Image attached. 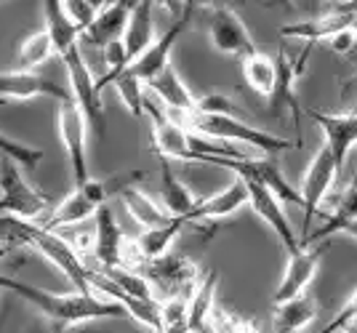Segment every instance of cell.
Returning <instances> with one entry per match:
<instances>
[{
    "instance_id": "obj_1",
    "label": "cell",
    "mask_w": 357,
    "mask_h": 333,
    "mask_svg": "<svg viewBox=\"0 0 357 333\" xmlns=\"http://www.w3.org/2000/svg\"><path fill=\"white\" fill-rule=\"evenodd\" d=\"M0 288L24 299L32 309H38L59 328H70V325H80V323H91V320L126 318L120 304L99 299L93 293H77V291L75 293H51L38 286H30V283L14 280L8 274H0Z\"/></svg>"
},
{
    "instance_id": "obj_2",
    "label": "cell",
    "mask_w": 357,
    "mask_h": 333,
    "mask_svg": "<svg viewBox=\"0 0 357 333\" xmlns=\"http://www.w3.org/2000/svg\"><path fill=\"white\" fill-rule=\"evenodd\" d=\"M178 123H181L190 134L211 139V141H224V144H229V141H243V144H251L261 157H272V155H280V152L296 147V141L278 137V134H269V131H261V128H253V125H248V123L235 118V115L190 112V115H184Z\"/></svg>"
},
{
    "instance_id": "obj_3",
    "label": "cell",
    "mask_w": 357,
    "mask_h": 333,
    "mask_svg": "<svg viewBox=\"0 0 357 333\" xmlns=\"http://www.w3.org/2000/svg\"><path fill=\"white\" fill-rule=\"evenodd\" d=\"M139 176L142 173H136V171L134 173H112L107 179H89L86 184L75 187L59 206H54V213L48 216L43 229L61 232V229H73L77 224H83L89 216H93L102 206H107L109 197L120 195L126 187L139 182Z\"/></svg>"
},
{
    "instance_id": "obj_4",
    "label": "cell",
    "mask_w": 357,
    "mask_h": 333,
    "mask_svg": "<svg viewBox=\"0 0 357 333\" xmlns=\"http://www.w3.org/2000/svg\"><path fill=\"white\" fill-rule=\"evenodd\" d=\"M54 213L51 197L38 192L22 173L14 160L3 157L0 163V216H11L19 222H30L43 227Z\"/></svg>"
},
{
    "instance_id": "obj_5",
    "label": "cell",
    "mask_w": 357,
    "mask_h": 333,
    "mask_svg": "<svg viewBox=\"0 0 357 333\" xmlns=\"http://www.w3.org/2000/svg\"><path fill=\"white\" fill-rule=\"evenodd\" d=\"M61 61H64V70L70 77V96L77 104V109L83 112L86 125L96 137H105V102H102V93L96 88V77L91 72L80 46L61 54Z\"/></svg>"
},
{
    "instance_id": "obj_6",
    "label": "cell",
    "mask_w": 357,
    "mask_h": 333,
    "mask_svg": "<svg viewBox=\"0 0 357 333\" xmlns=\"http://www.w3.org/2000/svg\"><path fill=\"white\" fill-rule=\"evenodd\" d=\"M24 238H27V245H30V248H35L40 256L48 258V261L73 283L77 293H91L89 280H86L91 264L75 254L73 245L64 240L59 232H48V229L38 227V224L24 222Z\"/></svg>"
},
{
    "instance_id": "obj_7",
    "label": "cell",
    "mask_w": 357,
    "mask_h": 333,
    "mask_svg": "<svg viewBox=\"0 0 357 333\" xmlns=\"http://www.w3.org/2000/svg\"><path fill=\"white\" fill-rule=\"evenodd\" d=\"M307 54L310 51H304L294 61L285 51H278V56H275V86H272V93L267 99L275 118H283V112H291L294 131H296V147L301 144V107H298L296 99V80L301 75V67L307 64Z\"/></svg>"
},
{
    "instance_id": "obj_8",
    "label": "cell",
    "mask_w": 357,
    "mask_h": 333,
    "mask_svg": "<svg viewBox=\"0 0 357 333\" xmlns=\"http://www.w3.org/2000/svg\"><path fill=\"white\" fill-rule=\"evenodd\" d=\"M235 176L245 184L248 206L253 208V213H256L259 219H264V224L272 227V232L280 238L283 248L291 254V256L298 254L301 245H298V238L294 235V227H291V222H288V216H285V211H283V203L272 195V189H269L264 182L253 179V176H248V173H235Z\"/></svg>"
},
{
    "instance_id": "obj_9",
    "label": "cell",
    "mask_w": 357,
    "mask_h": 333,
    "mask_svg": "<svg viewBox=\"0 0 357 333\" xmlns=\"http://www.w3.org/2000/svg\"><path fill=\"white\" fill-rule=\"evenodd\" d=\"M56 128H59L61 144L67 152V160L73 168L75 187L89 182V155H86V137H89V125L83 112L77 109V104L70 99L59 102V118H56Z\"/></svg>"
},
{
    "instance_id": "obj_10",
    "label": "cell",
    "mask_w": 357,
    "mask_h": 333,
    "mask_svg": "<svg viewBox=\"0 0 357 333\" xmlns=\"http://www.w3.org/2000/svg\"><path fill=\"white\" fill-rule=\"evenodd\" d=\"M192 6V3H190ZM187 6V11L181 14V19L178 22H174L168 30L160 35V38H155V43L139 56V59H134L128 67H123L120 72H105V75L99 77H112V75H126L131 77V80H136V83H142V86H147L152 77L158 75L160 70H165L168 64H171V51H174V46H176L178 35H181V30L187 27V22H190V8Z\"/></svg>"
},
{
    "instance_id": "obj_11",
    "label": "cell",
    "mask_w": 357,
    "mask_h": 333,
    "mask_svg": "<svg viewBox=\"0 0 357 333\" xmlns=\"http://www.w3.org/2000/svg\"><path fill=\"white\" fill-rule=\"evenodd\" d=\"M208 38L211 46L216 48L219 54L227 56H251L256 54L251 35L245 30V22L238 16V11H232L229 6H211L208 11Z\"/></svg>"
},
{
    "instance_id": "obj_12",
    "label": "cell",
    "mask_w": 357,
    "mask_h": 333,
    "mask_svg": "<svg viewBox=\"0 0 357 333\" xmlns=\"http://www.w3.org/2000/svg\"><path fill=\"white\" fill-rule=\"evenodd\" d=\"M339 176H342V173H339V168L333 163L328 147L323 144L320 150L314 152L312 163H310L307 173H304L301 189H298V195H301V208H304V235L298 238V242L310 235V224H312L314 213H317L323 197L328 195V189L333 187V182H336Z\"/></svg>"
},
{
    "instance_id": "obj_13",
    "label": "cell",
    "mask_w": 357,
    "mask_h": 333,
    "mask_svg": "<svg viewBox=\"0 0 357 333\" xmlns=\"http://www.w3.org/2000/svg\"><path fill=\"white\" fill-rule=\"evenodd\" d=\"M323 254H326V245H317V248L310 245V248H301L298 254H294V256L288 258L283 280L278 283L275 293H272V304H275V307L294 302V299L307 293V288H310L314 272H317V267H320Z\"/></svg>"
},
{
    "instance_id": "obj_14",
    "label": "cell",
    "mask_w": 357,
    "mask_h": 333,
    "mask_svg": "<svg viewBox=\"0 0 357 333\" xmlns=\"http://www.w3.org/2000/svg\"><path fill=\"white\" fill-rule=\"evenodd\" d=\"M144 109L152 121V147L158 152V157L190 160V131L174 118H168L147 93H144Z\"/></svg>"
},
{
    "instance_id": "obj_15",
    "label": "cell",
    "mask_w": 357,
    "mask_h": 333,
    "mask_svg": "<svg viewBox=\"0 0 357 333\" xmlns=\"http://www.w3.org/2000/svg\"><path fill=\"white\" fill-rule=\"evenodd\" d=\"M323 134H326V147L333 157V163L339 168V173L344 171V163L349 157V150L357 144V112H342V115H333V112H320L312 109L310 112Z\"/></svg>"
},
{
    "instance_id": "obj_16",
    "label": "cell",
    "mask_w": 357,
    "mask_h": 333,
    "mask_svg": "<svg viewBox=\"0 0 357 333\" xmlns=\"http://www.w3.org/2000/svg\"><path fill=\"white\" fill-rule=\"evenodd\" d=\"M357 14V3H339L331 14L320 16V19H310V22H298V24H288L280 30L283 38H296V40H307V43H317V40H331L333 35L349 30L352 19Z\"/></svg>"
},
{
    "instance_id": "obj_17",
    "label": "cell",
    "mask_w": 357,
    "mask_h": 333,
    "mask_svg": "<svg viewBox=\"0 0 357 333\" xmlns=\"http://www.w3.org/2000/svg\"><path fill=\"white\" fill-rule=\"evenodd\" d=\"M35 96H48L56 104L70 99V91L61 88L59 83L48 80V77L38 75V72H0V99H16V102H27Z\"/></svg>"
},
{
    "instance_id": "obj_18",
    "label": "cell",
    "mask_w": 357,
    "mask_h": 333,
    "mask_svg": "<svg viewBox=\"0 0 357 333\" xmlns=\"http://www.w3.org/2000/svg\"><path fill=\"white\" fill-rule=\"evenodd\" d=\"M96 216V232H93V256L99 261L96 270H120L123 267V245L126 235L120 229L115 213L102 206Z\"/></svg>"
},
{
    "instance_id": "obj_19",
    "label": "cell",
    "mask_w": 357,
    "mask_h": 333,
    "mask_svg": "<svg viewBox=\"0 0 357 333\" xmlns=\"http://www.w3.org/2000/svg\"><path fill=\"white\" fill-rule=\"evenodd\" d=\"M243 206H248V192H245V184L235 176L222 192L206 197V200H197V206H195L192 211L187 213V216H178V219L184 224L206 222V219H227V216L238 213Z\"/></svg>"
},
{
    "instance_id": "obj_20",
    "label": "cell",
    "mask_w": 357,
    "mask_h": 333,
    "mask_svg": "<svg viewBox=\"0 0 357 333\" xmlns=\"http://www.w3.org/2000/svg\"><path fill=\"white\" fill-rule=\"evenodd\" d=\"M147 88L155 93L160 102H163L165 109H168L165 115H168V118H174L176 123L195 109L192 91L184 86V80L178 77V72L174 70V64H168L165 70H160L158 75L152 77V80L147 83Z\"/></svg>"
},
{
    "instance_id": "obj_21",
    "label": "cell",
    "mask_w": 357,
    "mask_h": 333,
    "mask_svg": "<svg viewBox=\"0 0 357 333\" xmlns=\"http://www.w3.org/2000/svg\"><path fill=\"white\" fill-rule=\"evenodd\" d=\"M152 283H160L163 288H197V277L200 270L192 258H181L174 254H163V256L152 258L142 267V272Z\"/></svg>"
},
{
    "instance_id": "obj_22",
    "label": "cell",
    "mask_w": 357,
    "mask_h": 333,
    "mask_svg": "<svg viewBox=\"0 0 357 333\" xmlns=\"http://www.w3.org/2000/svg\"><path fill=\"white\" fill-rule=\"evenodd\" d=\"M131 6L134 3H105V8L93 19V24L80 35L83 46L105 51L109 43L120 40L126 32V24H128V16H131Z\"/></svg>"
},
{
    "instance_id": "obj_23",
    "label": "cell",
    "mask_w": 357,
    "mask_h": 333,
    "mask_svg": "<svg viewBox=\"0 0 357 333\" xmlns=\"http://www.w3.org/2000/svg\"><path fill=\"white\" fill-rule=\"evenodd\" d=\"M152 0H142L131 6V16L123 32V51H126V67L134 59H139L152 43H155V19H152Z\"/></svg>"
},
{
    "instance_id": "obj_24",
    "label": "cell",
    "mask_w": 357,
    "mask_h": 333,
    "mask_svg": "<svg viewBox=\"0 0 357 333\" xmlns=\"http://www.w3.org/2000/svg\"><path fill=\"white\" fill-rule=\"evenodd\" d=\"M118 197H120V203L126 206V211L131 213V219H134L136 224H142L144 229L163 227V224L171 222V216H168V211H165L163 206H158L152 197L144 195L136 184L126 187Z\"/></svg>"
},
{
    "instance_id": "obj_25",
    "label": "cell",
    "mask_w": 357,
    "mask_h": 333,
    "mask_svg": "<svg viewBox=\"0 0 357 333\" xmlns=\"http://www.w3.org/2000/svg\"><path fill=\"white\" fill-rule=\"evenodd\" d=\"M43 16H45V32L51 38V46L56 54H67L70 48L80 46L77 30L73 27V22L64 14V6L56 0H45L43 3Z\"/></svg>"
},
{
    "instance_id": "obj_26",
    "label": "cell",
    "mask_w": 357,
    "mask_h": 333,
    "mask_svg": "<svg viewBox=\"0 0 357 333\" xmlns=\"http://www.w3.org/2000/svg\"><path fill=\"white\" fill-rule=\"evenodd\" d=\"M160 189H163V203L168 216H187L197 206L190 187L171 171V163L165 157H160Z\"/></svg>"
},
{
    "instance_id": "obj_27",
    "label": "cell",
    "mask_w": 357,
    "mask_h": 333,
    "mask_svg": "<svg viewBox=\"0 0 357 333\" xmlns=\"http://www.w3.org/2000/svg\"><path fill=\"white\" fill-rule=\"evenodd\" d=\"M314 318H317V307L304 293L294 302L275 307V333H298L301 328H307Z\"/></svg>"
},
{
    "instance_id": "obj_28",
    "label": "cell",
    "mask_w": 357,
    "mask_h": 333,
    "mask_svg": "<svg viewBox=\"0 0 357 333\" xmlns=\"http://www.w3.org/2000/svg\"><path fill=\"white\" fill-rule=\"evenodd\" d=\"M184 227H187V224H184L178 216H171V222H168V224H163V227L144 229L139 238H134V242H136V248H139V254H142V258H144V261H152V258L168 254V245H171V240H174V238H176Z\"/></svg>"
},
{
    "instance_id": "obj_29",
    "label": "cell",
    "mask_w": 357,
    "mask_h": 333,
    "mask_svg": "<svg viewBox=\"0 0 357 333\" xmlns=\"http://www.w3.org/2000/svg\"><path fill=\"white\" fill-rule=\"evenodd\" d=\"M243 77L261 99H269L272 86H275V59L261 54V51L245 56L243 59Z\"/></svg>"
},
{
    "instance_id": "obj_30",
    "label": "cell",
    "mask_w": 357,
    "mask_h": 333,
    "mask_svg": "<svg viewBox=\"0 0 357 333\" xmlns=\"http://www.w3.org/2000/svg\"><path fill=\"white\" fill-rule=\"evenodd\" d=\"M51 54H54V46H51V38H48V32L40 30L30 35L22 46H19V70L22 72H32L35 67H40L45 61L51 59Z\"/></svg>"
},
{
    "instance_id": "obj_31",
    "label": "cell",
    "mask_w": 357,
    "mask_h": 333,
    "mask_svg": "<svg viewBox=\"0 0 357 333\" xmlns=\"http://www.w3.org/2000/svg\"><path fill=\"white\" fill-rule=\"evenodd\" d=\"M102 272L115 283V286L126 293V296H131V299H142V302H149V299H155L152 296V286H149V280L144 274L139 272H131V270H102Z\"/></svg>"
},
{
    "instance_id": "obj_32",
    "label": "cell",
    "mask_w": 357,
    "mask_h": 333,
    "mask_svg": "<svg viewBox=\"0 0 357 333\" xmlns=\"http://www.w3.org/2000/svg\"><path fill=\"white\" fill-rule=\"evenodd\" d=\"M0 155L14 160L19 168H27V171H38V166L43 163V150H35V147H27L16 139L0 134Z\"/></svg>"
},
{
    "instance_id": "obj_33",
    "label": "cell",
    "mask_w": 357,
    "mask_h": 333,
    "mask_svg": "<svg viewBox=\"0 0 357 333\" xmlns=\"http://www.w3.org/2000/svg\"><path fill=\"white\" fill-rule=\"evenodd\" d=\"M64 14L73 22V27L77 30V38L93 24V19L99 16V11L105 8V3H89V0H64Z\"/></svg>"
},
{
    "instance_id": "obj_34",
    "label": "cell",
    "mask_w": 357,
    "mask_h": 333,
    "mask_svg": "<svg viewBox=\"0 0 357 333\" xmlns=\"http://www.w3.org/2000/svg\"><path fill=\"white\" fill-rule=\"evenodd\" d=\"M160 333H190L187 302L181 296H171L163 304V328H160Z\"/></svg>"
},
{
    "instance_id": "obj_35",
    "label": "cell",
    "mask_w": 357,
    "mask_h": 333,
    "mask_svg": "<svg viewBox=\"0 0 357 333\" xmlns=\"http://www.w3.org/2000/svg\"><path fill=\"white\" fill-rule=\"evenodd\" d=\"M24 245H27L24 222L11 219V216H0V258L16 251V248H24Z\"/></svg>"
},
{
    "instance_id": "obj_36",
    "label": "cell",
    "mask_w": 357,
    "mask_h": 333,
    "mask_svg": "<svg viewBox=\"0 0 357 333\" xmlns=\"http://www.w3.org/2000/svg\"><path fill=\"white\" fill-rule=\"evenodd\" d=\"M357 320V291L344 302V307L339 309V315H333V320L328 323L326 328H320L317 333H342L347 325H352Z\"/></svg>"
},
{
    "instance_id": "obj_37",
    "label": "cell",
    "mask_w": 357,
    "mask_h": 333,
    "mask_svg": "<svg viewBox=\"0 0 357 333\" xmlns=\"http://www.w3.org/2000/svg\"><path fill=\"white\" fill-rule=\"evenodd\" d=\"M328 46L333 48L336 54H349L352 48H357V38H355V32H352V27L339 32V35H333V38L328 40Z\"/></svg>"
},
{
    "instance_id": "obj_38",
    "label": "cell",
    "mask_w": 357,
    "mask_h": 333,
    "mask_svg": "<svg viewBox=\"0 0 357 333\" xmlns=\"http://www.w3.org/2000/svg\"><path fill=\"white\" fill-rule=\"evenodd\" d=\"M342 333H357V320L352 323V325H347V328H344Z\"/></svg>"
},
{
    "instance_id": "obj_39",
    "label": "cell",
    "mask_w": 357,
    "mask_h": 333,
    "mask_svg": "<svg viewBox=\"0 0 357 333\" xmlns=\"http://www.w3.org/2000/svg\"><path fill=\"white\" fill-rule=\"evenodd\" d=\"M355 182H357V179H355Z\"/></svg>"
}]
</instances>
